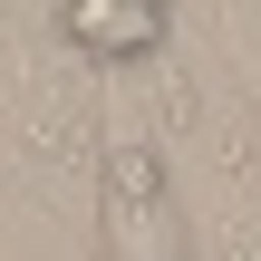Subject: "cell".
<instances>
[{"label": "cell", "instance_id": "6da1fadb", "mask_svg": "<svg viewBox=\"0 0 261 261\" xmlns=\"http://www.w3.org/2000/svg\"><path fill=\"white\" fill-rule=\"evenodd\" d=\"M58 39L77 58H107V68L155 58L165 48V0H58Z\"/></svg>", "mask_w": 261, "mask_h": 261}]
</instances>
